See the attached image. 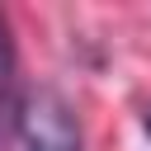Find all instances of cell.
Returning a JSON list of instances; mask_svg holds the SVG:
<instances>
[{"label": "cell", "instance_id": "cell-2", "mask_svg": "<svg viewBox=\"0 0 151 151\" xmlns=\"http://www.w3.org/2000/svg\"><path fill=\"white\" fill-rule=\"evenodd\" d=\"M19 113H24V99H19V61H14L9 24L0 14V142L9 132H19Z\"/></svg>", "mask_w": 151, "mask_h": 151}, {"label": "cell", "instance_id": "cell-3", "mask_svg": "<svg viewBox=\"0 0 151 151\" xmlns=\"http://www.w3.org/2000/svg\"><path fill=\"white\" fill-rule=\"evenodd\" d=\"M142 123H146V132H151V109H146V118H142Z\"/></svg>", "mask_w": 151, "mask_h": 151}, {"label": "cell", "instance_id": "cell-1", "mask_svg": "<svg viewBox=\"0 0 151 151\" xmlns=\"http://www.w3.org/2000/svg\"><path fill=\"white\" fill-rule=\"evenodd\" d=\"M19 132H24V146H28V151H80V127H76L71 109H66L57 94L24 99Z\"/></svg>", "mask_w": 151, "mask_h": 151}]
</instances>
